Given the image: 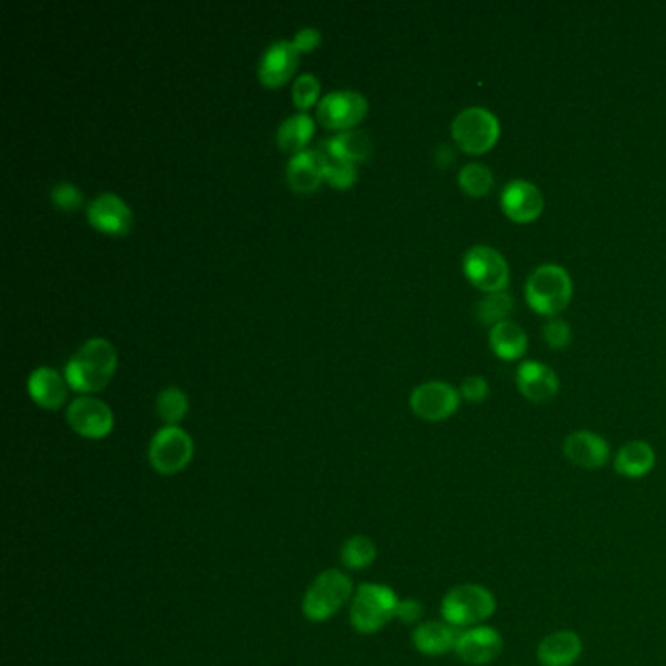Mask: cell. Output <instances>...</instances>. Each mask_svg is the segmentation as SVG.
<instances>
[{
	"label": "cell",
	"mask_w": 666,
	"mask_h": 666,
	"mask_svg": "<svg viewBox=\"0 0 666 666\" xmlns=\"http://www.w3.org/2000/svg\"><path fill=\"white\" fill-rule=\"evenodd\" d=\"M50 196H52L53 204L57 205L60 210H67V212L83 204V192L73 182H57L50 190Z\"/></svg>",
	"instance_id": "33"
},
{
	"label": "cell",
	"mask_w": 666,
	"mask_h": 666,
	"mask_svg": "<svg viewBox=\"0 0 666 666\" xmlns=\"http://www.w3.org/2000/svg\"><path fill=\"white\" fill-rule=\"evenodd\" d=\"M463 273L471 286L485 293H498L506 290L511 282V268L506 258L487 245H475L463 255Z\"/></svg>",
	"instance_id": "7"
},
{
	"label": "cell",
	"mask_w": 666,
	"mask_h": 666,
	"mask_svg": "<svg viewBox=\"0 0 666 666\" xmlns=\"http://www.w3.org/2000/svg\"><path fill=\"white\" fill-rule=\"evenodd\" d=\"M315 133V121L309 116L308 111H296L290 118L280 123L276 131V141L282 147L283 151L296 154L308 149L309 139Z\"/></svg>",
	"instance_id": "25"
},
{
	"label": "cell",
	"mask_w": 666,
	"mask_h": 666,
	"mask_svg": "<svg viewBox=\"0 0 666 666\" xmlns=\"http://www.w3.org/2000/svg\"><path fill=\"white\" fill-rule=\"evenodd\" d=\"M460 633L462 630L453 627L448 622H425L420 624L415 633H412V645L415 649L428 655V657H442L455 651L458 640H460Z\"/></svg>",
	"instance_id": "20"
},
{
	"label": "cell",
	"mask_w": 666,
	"mask_h": 666,
	"mask_svg": "<svg viewBox=\"0 0 666 666\" xmlns=\"http://www.w3.org/2000/svg\"><path fill=\"white\" fill-rule=\"evenodd\" d=\"M194 455L192 436L180 427L161 428L154 432L149 444V462L161 475H176L184 470Z\"/></svg>",
	"instance_id": "8"
},
{
	"label": "cell",
	"mask_w": 666,
	"mask_h": 666,
	"mask_svg": "<svg viewBox=\"0 0 666 666\" xmlns=\"http://www.w3.org/2000/svg\"><path fill=\"white\" fill-rule=\"evenodd\" d=\"M354 599L351 577L336 569L323 571L311 582L303 599V615L311 622H326Z\"/></svg>",
	"instance_id": "5"
},
{
	"label": "cell",
	"mask_w": 666,
	"mask_h": 666,
	"mask_svg": "<svg viewBox=\"0 0 666 666\" xmlns=\"http://www.w3.org/2000/svg\"><path fill=\"white\" fill-rule=\"evenodd\" d=\"M442 617L458 630L483 625L496 612L495 594L483 584L453 587L442 600Z\"/></svg>",
	"instance_id": "4"
},
{
	"label": "cell",
	"mask_w": 666,
	"mask_h": 666,
	"mask_svg": "<svg viewBox=\"0 0 666 666\" xmlns=\"http://www.w3.org/2000/svg\"><path fill=\"white\" fill-rule=\"evenodd\" d=\"M544 341L554 351H563L572 341L571 326L563 319H549L544 325Z\"/></svg>",
	"instance_id": "32"
},
{
	"label": "cell",
	"mask_w": 666,
	"mask_h": 666,
	"mask_svg": "<svg viewBox=\"0 0 666 666\" xmlns=\"http://www.w3.org/2000/svg\"><path fill=\"white\" fill-rule=\"evenodd\" d=\"M300 52L290 40H278L266 47L258 63V77L266 86L286 83L298 67Z\"/></svg>",
	"instance_id": "17"
},
{
	"label": "cell",
	"mask_w": 666,
	"mask_h": 666,
	"mask_svg": "<svg viewBox=\"0 0 666 666\" xmlns=\"http://www.w3.org/2000/svg\"><path fill=\"white\" fill-rule=\"evenodd\" d=\"M524 296L531 311L556 319L572 300L571 273L559 265H541L528 276Z\"/></svg>",
	"instance_id": "2"
},
{
	"label": "cell",
	"mask_w": 666,
	"mask_h": 666,
	"mask_svg": "<svg viewBox=\"0 0 666 666\" xmlns=\"http://www.w3.org/2000/svg\"><path fill=\"white\" fill-rule=\"evenodd\" d=\"M657 463V453L645 440L625 442L615 453L614 470L625 479L645 477Z\"/></svg>",
	"instance_id": "22"
},
{
	"label": "cell",
	"mask_w": 666,
	"mask_h": 666,
	"mask_svg": "<svg viewBox=\"0 0 666 666\" xmlns=\"http://www.w3.org/2000/svg\"><path fill=\"white\" fill-rule=\"evenodd\" d=\"M377 547L367 536H352L342 546L341 559L346 569L359 571L376 561Z\"/></svg>",
	"instance_id": "27"
},
{
	"label": "cell",
	"mask_w": 666,
	"mask_h": 666,
	"mask_svg": "<svg viewBox=\"0 0 666 666\" xmlns=\"http://www.w3.org/2000/svg\"><path fill=\"white\" fill-rule=\"evenodd\" d=\"M367 111L366 96L358 90H331L316 104V118L325 123L326 128L352 129Z\"/></svg>",
	"instance_id": "10"
},
{
	"label": "cell",
	"mask_w": 666,
	"mask_h": 666,
	"mask_svg": "<svg viewBox=\"0 0 666 666\" xmlns=\"http://www.w3.org/2000/svg\"><path fill=\"white\" fill-rule=\"evenodd\" d=\"M516 309L514 298L506 291L498 293H487L483 300L479 301L475 308V315L483 325L495 326L503 321H511V315Z\"/></svg>",
	"instance_id": "26"
},
{
	"label": "cell",
	"mask_w": 666,
	"mask_h": 666,
	"mask_svg": "<svg viewBox=\"0 0 666 666\" xmlns=\"http://www.w3.org/2000/svg\"><path fill=\"white\" fill-rule=\"evenodd\" d=\"M504 640L498 630L491 625H475L460 633L455 655L465 665L487 666L503 655Z\"/></svg>",
	"instance_id": "12"
},
{
	"label": "cell",
	"mask_w": 666,
	"mask_h": 666,
	"mask_svg": "<svg viewBox=\"0 0 666 666\" xmlns=\"http://www.w3.org/2000/svg\"><path fill=\"white\" fill-rule=\"evenodd\" d=\"M67 422L77 434L85 438H104L114 428V412L106 402L93 395H80L67 409Z\"/></svg>",
	"instance_id": "11"
},
{
	"label": "cell",
	"mask_w": 666,
	"mask_h": 666,
	"mask_svg": "<svg viewBox=\"0 0 666 666\" xmlns=\"http://www.w3.org/2000/svg\"><path fill=\"white\" fill-rule=\"evenodd\" d=\"M319 149L333 154L336 159H342V161L358 163V161H364L372 151V139L362 129H344L341 133L325 139Z\"/></svg>",
	"instance_id": "24"
},
{
	"label": "cell",
	"mask_w": 666,
	"mask_h": 666,
	"mask_svg": "<svg viewBox=\"0 0 666 666\" xmlns=\"http://www.w3.org/2000/svg\"><path fill=\"white\" fill-rule=\"evenodd\" d=\"M88 223L98 232L110 235H126L131 229L133 214L129 205L118 194L103 192L86 207Z\"/></svg>",
	"instance_id": "14"
},
{
	"label": "cell",
	"mask_w": 666,
	"mask_h": 666,
	"mask_svg": "<svg viewBox=\"0 0 666 666\" xmlns=\"http://www.w3.org/2000/svg\"><path fill=\"white\" fill-rule=\"evenodd\" d=\"M491 389H488L487 379L481 376H468L462 382L460 395L470 402H483L487 399Z\"/></svg>",
	"instance_id": "34"
},
{
	"label": "cell",
	"mask_w": 666,
	"mask_h": 666,
	"mask_svg": "<svg viewBox=\"0 0 666 666\" xmlns=\"http://www.w3.org/2000/svg\"><path fill=\"white\" fill-rule=\"evenodd\" d=\"M118 364V354L110 341L95 336L78 348L65 366V379L67 384L83 391H100L104 385L110 382L114 369Z\"/></svg>",
	"instance_id": "1"
},
{
	"label": "cell",
	"mask_w": 666,
	"mask_h": 666,
	"mask_svg": "<svg viewBox=\"0 0 666 666\" xmlns=\"http://www.w3.org/2000/svg\"><path fill=\"white\" fill-rule=\"evenodd\" d=\"M458 184L468 196L483 197L487 196L488 192L493 190L495 179H493L491 169L485 164L470 163L465 164L458 174Z\"/></svg>",
	"instance_id": "28"
},
{
	"label": "cell",
	"mask_w": 666,
	"mask_h": 666,
	"mask_svg": "<svg viewBox=\"0 0 666 666\" xmlns=\"http://www.w3.org/2000/svg\"><path fill=\"white\" fill-rule=\"evenodd\" d=\"M582 655V640L571 630H561L539 641L538 660L544 666H572Z\"/></svg>",
	"instance_id": "21"
},
{
	"label": "cell",
	"mask_w": 666,
	"mask_h": 666,
	"mask_svg": "<svg viewBox=\"0 0 666 666\" xmlns=\"http://www.w3.org/2000/svg\"><path fill=\"white\" fill-rule=\"evenodd\" d=\"M422 614H425V608H422L419 600H401L399 608H397V620L402 624H417Z\"/></svg>",
	"instance_id": "36"
},
{
	"label": "cell",
	"mask_w": 666,
	"mask_h": 666,
	"mask_svg": "<svg viewBox=\"0 0 666 666\" xmlns=\"http://www.w3.org/2000/svg\"><path fill=\"white\" fill-rule=\"evenodd\" d=\"M319 149V147H316ZM321 151V149H319ZM323 157H325V180L329 184H333L336 189H348L352 186V182L356 180V169H354V163H348V161H342V159H336L333 154L325 153V151H321Z\"/></svg>",
	"instance_id": "30"
},
{
	"label": "cell",
	"mask_w": 666,
	"mask_h": 666,
	"mask_svg": "<svg viewBox=\"0 0 666 666\" xmlns=\"http://www.w3.org/2000/svg\"><path fill=\"white\" fill-rule=\"evenodd\" d=\"M319 93H321V83H319V78L313 73H303V75L293 80L291 98H293V104L301 111L308 110L309 106H313L316 103Z\"/></svg>",
	"instance_id": "31"
},
{
	"label": "cell",
	"mask_w": 666,
	"mask_h": 666,
	"mask_svg": "<svg viewBox=\"0 0 666 666\" xmlns=\"http://www.w3.org/2000/svg\"><path fill=\"white\" fill-rule=\"evenodd\" d=\"M516 385L528 401L539 405L556 399L559 394V377L556 372L536 359L522 362L516 372Z\"/></svg>",
	"instance_id": "16"
},
{
	"label": "cell",
	"mask_w": 666,
	"mask_h": 666,
	"mask_svg": "<svg viewBox=\"0 0 666 666\" xmlns=\"http://www.w3.org/2000/svg\"><path fill=\"white\" fill-rule=\"evenodd\" d=\"M544 205L546 202L541 190L528 180L508 182L501 194L503 214L518 225H528L539 219V215L544 214Z\"/></svg>",
	"instance_id": "13"
},
{
	"label": "cell",
	"mask_w": 666,
	"mask_h": 666,
	"mask_svg": "<svg viewBox=\"0 0 666 666\" xmlns=\"http://www.w3.org/2000/svg\"><path fill=\"white\" fill-rule=\"evenodd\" d=\"M286 176L291 189L301 194H308L319 189L321 180L325 179V157L319 149H303L300 153L291 154Z\"/></svg>",
	"instance_id": "18"
},
{
	"label": "cell",
	"mask_w": 666,
	"mask_h": 666,
	"mask_svg": "<svg viewBox=\"0 0 666 666\" xmlns=\"http://www.w3.org/2000/svg\"><path fill=\"white\" fill-rule=\"evenodd\" d=\"M488 346L495 352L496 358L514 362L520 359L528 351V334L524 333V329L518 323L503 321L498 325L491 326Z\"/></svg>",
	"instance_id": "23"
},
{
	"label": "cell",
	"mask_w": 666,
	"mask_h": 666,
	"mask_svg": "<svg viewBox=\"0 0 666 666\" xmlns=\"http://www.w3.org/2000/svg\"><path fill=\"white\" fill-rule=\"evenodd\" d=\"M28 394L43 409L57 410L67 399V379L53 367H35L28 377Z\"/></svg>",
	"instance_id": "19"
},
{
	"label": "cell",
	"mask_w": 666,
	"mask_h": 666,
	"mask_svg": "<svg viewBox=\"0 0 666 666\" xmlns=\"http://www.w3.org/2000/svg\"><path fill=\"white\" fill-rule=\"evenodd\" d=\"M186 412H189V397L180 387H164L163 391L157 395V415L169 427H179L176 422L184 419Z\"/></svg>",
	"instance_id": "29"
},
{
	"label": "cell",
	"mask_w": 666,
	"mask_h": 666,
	"mask_svg": "<svg viewBox=\"0 0 666 666\" xmlns=\"http://www.w3.org/2000/svg\"><path fill=\"white\" fill-rule=\"evenodd\" d=\"M452 137L463 153H488L501 137V121L483 106H470L452 121Z\"/></svg>",
	"instance_id": "6"
},
{
	"label": "cell",
	"mask_w": 666,
	"mask_h": 666,
	"mask_svg": "<svg viewBox=\"0 0 666 666\" xmlns=\"http://www.w3.org/2000/svg\"><path fill=\"white\" fill-rule=\"evenodd\" d=\"M565 458L582 470H600L610 462V444L604 436L590 432V430H577L567 436L563 442Z\"/></svg>",
	"instance_id": "15"
},
{
	"label": "cell",
	"mask_w": 666,
	"mask_h": 666,
	"mask_svg": "<svg viewBox=\"0 0 666 666\" xmlns=\"http://www.w3.org/2000/svg\"><path fill=\"white\" fill-rule=\"evenodd\" d=\"M399 602L401 600L397 599L394 590L385 584H376V582L359 584L352 599V627L364 635L384 630L385 625L397 617Z\"/></svg>",
	"instance_id": "3"
},
{
	"label": "cell",
	"mask_w": 666,
	"mask_h": 666,
	"mask_svg": "<svg viewBox=\"0 0 666 666\" xmlns=\"http://www.w3.org/2000/svg\"><path fill=\"white\" fill-rule=\"evenodd\" d=\"M321 40H323V35H321V32H319V30H316V28H301V30H298V32H296V35H293V40H291V43H293V45H296V47H298V52H309V50H315L316 45H319V43H321Z\"/></svg>",
	"instance_id": "35"
},
{
	"label": "cell",
	"mask_w": 666,
	"mask_h": 666,
	"mask_svg": "<svg viewBox=\"0 0 666 666\" xmlns=\"http://www.w3.org/2000/svg\"><path fill=\"white\" fill-rule=\"evenodd\" d=\"M460 389L445 382H427L412 389L409 405L412 412L428 422L450 419L460 409Z\"/></svg>",
	"instance_id": "9"
}]
</instances>
